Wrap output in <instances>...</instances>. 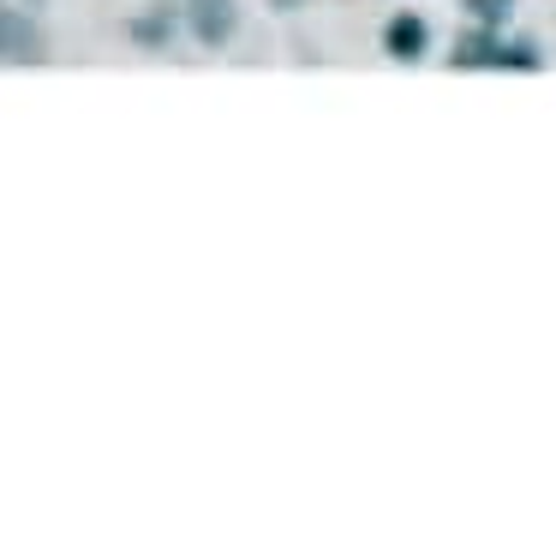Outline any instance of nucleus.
I'll list each match as a JSON object with an SVG mask.
<instances>
[{
    "mask_svg": "<svg viewBox=\"0 0 556 556\" xmlns=\"http://www.w3.org/2000/svg\"><path fill=\"white\" fill-rule=\"evenodd\" d=\"M448 66H467V73H479V66H491V73L520 66V73H532V66H544V54H539V42H503V37H491V30H479V37L455 42Z\"/></svg>",
    "mask_w": 556,
    "mask_h": 556,
    "instance_id": "obj_1",
    "label": "nucleus"
},
{
    "mask_svg": "<svg viewBox=\"0 0 556 556\" xmlns=\"http://www.w3.org/2000/svg\"><path fill=\"white\" fill-rule=\"evenodd\" d=\"M186 25L204 49H228L240 30V0H186Z\"/></svg>",
    "mask_w": 556,
    "mask_h": 556,
    "instance_id": "obj_2",
    "label": "nucleus"
},
{
    "mask_svg": "<svg viewBox=\"0 0 556 556\" xmlns=\"http://www.w3.org/2000/svg\"><path fill=\"white\" fill-rule=\"evenodd\" d=\"M42 61V30L30 13L0 7V66H37Z\"/></svg>",
    "mask_w": 556,
    "mask_h": 556,
    "instance_id": "obj_3",
    "label": "nucleus"
},
{
    "mask_svg": "<svg viewBox=\"0 0 556 556\" xmlns=\"http://www.w3.org/2000/svg\"><path fill=\"white\" fill-rule=\"evenodd\" d=\"M383 49H389V61H419V54L431 49V25H425L419 13H395L383 25Z\"/></svg>",
    "mask_w": 556,
    "mask_h": 556,
    "instance_id": "obj_4",
    "label": "nucleus"
},
{
    "mask_svg": "<svg viewBox=\"0 0 556 556\" xmlns=\"http://www.w3.org/2000/svg\"><path fill=\"white\" fill-rule=\"evenodd\" d=\"M168 37H174V7H150L144 18H132L138 49H168Z\"/></svg>",
    "mask_w": 556,
    "mask_h": 556,
    "instance_id": "obj_5",
    "label": "nucleus"
},
{
    "mask_svg": "<svg viewBox=\"0 0 556 556\" xmlns=\"http://www.w3.org/2000/svg\"><path fill=\"white\" fill-rule=\"evenodd\" d=\"M472 18H479L484 30H496V25H508V13H515V0H460Z\"/></svg>",
    "mask_w": 556,
    "mask_h": 556,
    "instance_id": "obj_6",
    "label": "nucleus"
},
{
    "mask_svg": "<svg viewBox=\"0 0 556 556\" xmlns=\"http://www.w3.org/2000/svg\"><path fill=\"white\" fill-rule=\"evenodd\" d=\"M276 7H300V0H276Z\"/></svg>",
    "mask_w": 556,
    "mask_h": 556,
    "instance_id": "obj_7",
    "label": "nucleus"
}]
</instances>
